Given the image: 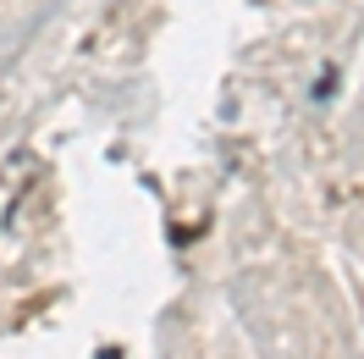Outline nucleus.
Instances as JSON below:
<instances>
[]
</instances>
